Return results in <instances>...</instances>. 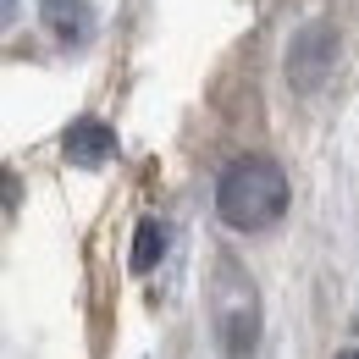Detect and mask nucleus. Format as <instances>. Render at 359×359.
<instances>
[{"instance_id":"5","label":"nucleus","mask_w":359,"mask_h":359,"mask_svg":"<svg viewBox=\"0 0 359 359\" xmlns=\"http://www.w3.org/2000/svg\"><path fill=\"white\" fill-rule=\"evenodd\" d=\"M39 17L61 45H89L94 39V6L89 0H39Z\"/></svg>"},{"instance_id":"6","label":"nucleus","mask_w":359,"mask_h":359,"mask_svg":"<svg viewBox=\"0 0 359 359\" xmlns=\"http://www.w3.org/2000/svg\"><path fill=\"white\" fill-rule=\"evenodd\" d=\"M161 255H166V222H155V216H144L133 232V271L144 276V271L161 266Z\"/></svg>"},{"instance_id":"3","label":"nucleus","mask_w":359,"mask_h":359,"mask_svg":"<svg viewBox=\"0 0 359 359\" xmlns=\"http://www.w3.org/2000/svg\"><path fill=\"white\" fill-rule=\"evenodd\" d=\"M332 67H337V28H332L326 17H310V22L293 34V45H287V89L315 94L332 78Z\"/></svg>"},{"instance_id":"1","label":"nucleus","mask_w":359,"mask_h":359,"mask_svg":"<svg viewBox=\"0 0 359 359\" xmlns=\"http://www.w3.org/2000/svg\"><path fill=\"white\" fill-rule=\"evenodd\" d=\"M287 210V172L271 155H238L216 182V216L232 232H266Z\"/></svg>"},{"instance_id":"8","label":"nucleus","mask_w":359,"mask_h":359,"mask_svg":"<svg viewBox=\"0 0 359 359\" xmlns=\"http://www.w3.org/2000/svg\"><path fill=\"white\" fill-rule=\"evenodd\" d=\"M337 359H359V348H348V354H337Z\"/></svg>"},{"instance_id":"4","label":"nucleus","mask_w":359,"mask_h":359,"mask_svg":"<svg viewBox=\"0 0 359 359\" xmlns=\"http://www.w3.org/2000/svg\"><path fill=\"white\" fill-rule=\"evenodd\" d=\"M116 155V128H105L100 116H83V122H72L67 128V161L72 166H105Z\"/></svg>"},{"instance_id":"2","label":"nucleus","mask_w":359,"mask_h":359,"mask_svg":"<svg viewBox=\"0 0 359 359\" xmlns=\"http://www.w3.org/2000/svg\"><path fill=\"white\" fill-rule=\"evenodd\" d=\"M210 326H216L222 359H255V348H260V287L232 255H222L210 271Z\"/></svg>"},{"instance_id":"7","label":"nucleus","mask_w":359,"mask_h":359,"mask_svg":"<svg viewBox=\"0 0 359 359\" xmlns=\"http://www.w3.org/2000/svg\"><path fill=\"white\" fill-rule=\"evenodd\" d=\"M6 205H17V177H11V172H0V210H6Z\"/></svg>"}]
</instances>
